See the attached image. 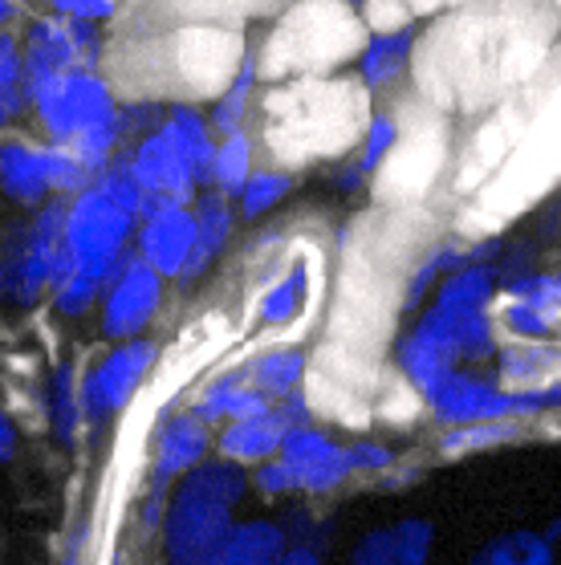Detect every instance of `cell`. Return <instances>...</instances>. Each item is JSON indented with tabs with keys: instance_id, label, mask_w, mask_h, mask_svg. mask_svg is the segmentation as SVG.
Instances as JSON below:
<instances>
[{
	"instance_id": "6da1fadb",
	"label": "cell",
	"mask_w": 561,
	"mask_h": 565,
	"mask_svg": "<svg viewBox=\"0 0 561 565\" xmlns=\"http://www.w3.org/2000/svg\"><path fill=\"white\" fill-rule=\"evenodd\" d=\"M558 21L541 0H473L444 13L415 45V90L435 110H485L529 86Z\"/></svg>"
},
{
	"instance_id": "7a4b0ae2",
	"label": "cell",
	"mask_w": 561,
	"mask_h": 565,
	"mask_svg": "<svg viewBox=\"0 0 561 565\" xmlns=\"http://www.w3.org/2000/svg\"><path fill=\"white\" fill-rule=\"evenodd\" d=\"M370 94L358 77H294L261 103V142L277 168L330 163L354 151L370 122Z\"/></svg>"
},
{
	"instance_id": "3957f363",
	"label": "cell",
	"mask_w": 561,
	"mask_h": 565,
	"mask_svg": "<svg viewBox=\"0 0 561 565\" xmlns=\"http://www.w3.org/2000/svg\"><path fill=\"white\" fill-rule=\"evenodd\" d=\"M367 38L370 29L350 0H294L280 9L256 50L261 77L273 86L294 77H326L338 65L358 62Z\"/></svg>"
},
{
	"instance_id": "277c9868",
	"label": "cell",
	"mask_w": 561,
	"mask_h": 565,
	"mask_svg": "<svg viewBox=\"0 0 561 565\" xmlns=\"http://www.w3.org/2000/svg\"><path fill=\"white\" fill-rule=\"evenodd\" d=\"M253 484L248 468L212 456L171 489L163 516V565H212L236 529V504Z\"/></svg>"
},
{
	"instance_id": "5b68a950",
	"label": "cell",
	"mask_w": 561,
	"mask_h": 565,
	"mask_svg": "<svg viewBox=\"0 0 561 565\" xmlns=\"http://www.w3.org/2000/svg\"><path fill=\"white\" fill-rule=\"evenodd\" d=\"M212 154H216V130L195 103H167L163 122L130 142L127 163L139 180L147 204H195V195L208 188L212 175Z\"/></svg>"
},
{
	"instance_id": "8992f818",
	"label": "cell",
	"mask_w": 561,
	"mask_h": 565,
	"mask_svg": "<svg viewBox=\"0 0 561 565\" xmlns=\"http://www.w3.org/2000/svg\"><path fill=\"white\" fill-rule=\"evenodd\" d=\"M65 204L53 195L50 204L29 212V220L0 232V301L33 309L50 297L65 257Z\"/></svg>"
},
{
	"instance_id": "52a82bcc",
	"label": "cell",
	"mask_w": 561,
	"mask_h": 565,
	"mask_svg": "<svg viewBox=\"0 0 561 565\" xmlns=\"http://www.w3.org/2000/svg\"><path fill=\"white\" fill-rule=\"evenodd\" d=\"M135 236H139V212L110 200L98 183L86 188L65 204V257L57 281L65 273H86V277L106 285V277L135 248Z\"/></svg>"
},
{
	"instance_id": "ba28073f",
	"label": "cell",
	"mask_w": 561,
	"mask_h": 565,
	"mask_svg": "<svg viewBox=\"0 0 561 565\" xmlns=\"http://www.w3.org/2000/svg\"><path fill=\"white\" fill-rule=\"evenodd\" d=\"M558 175H561V82L553 90L541 94V103L533 98L521 147L509 159V168L485 188L480 212H485L488 224H497L500 216H512L529 200H537V192L549 180H558Z\"/></svg>"
},
{
	"instance_id": "9c48e42d",
	"label": "cell",
	"mask_w": 561,
	"mask_h": 565,
	"mask_svg": "<svg viewBox=\"0 0 561 565\" xmlns=\"http://www.w3.org/2000/svg\"><path fill=\"white\" fill-rule=\"evenodd\" d=\"M167 53V86L183 94V103L216 98L229 86L241 62L248 57L241 29L224 25H183L163 45Z\"/></svg>"
},
{
	"instance_id": "30bf717a",
	"label": "cell",
	"mask_w": 561,
	"mask_h": 565,
	"mask_svg": "<svg viewBox=\"0 0 561 565\" xmlns=\"http://www.w3.org/2000/svg\"><path fill=\"white\" fill-rule=\"evenodd\" d=\"M33 98V118L45 130V142H74L77 135H86L94 127H106L118 118V98L115 82L103 74V70H77V74H65L50 86L29 94Z\"/></svg>"
},
{
	"instance_id": "8fae6325",
	"label": "cell",
	"mask_w": 561,
	"mask_h": 565,
	"mask_svg": "<svg viewBox=\"0 0 561 565\" xmlns=\"http://www.w3.org/2000/svg\"><path fill=\"white\" fill-rule=\"evenodd\" d=\"M21 53H25V82L33 94L65 74L98 70L106 57V33L103 25L70 21L57 13L29 17L25 33H21Z\"/></svg>"
},
{
	"instance_id": "7c38bea8",
	"label": "cell",
	"mask_w": 561,
	"mask_h": 565,
	"mask_svg": "<svg viewBox=\"0 0 561 565\" xmlns=\"http://www.w3.org/2000/svg\"><path fill=\"white\" fill-rule=\"evenodd\" d=\"M159 347L151 338H135V342H110L106 354L89 362L82 374V407H86L89 427H106L115 415L130 407V398L139 395V386L151 379Z\"/></svg>"
},
{
	"instance_id": "4fadbf2b",
	"label": "cell",
	"mask_w": 561,
	"mask_h": 565,
	"mask_svg": "<svg viewBox=\"0 0 561 565\" xmlns=\"http://www.w3.org/2000/svg\"><path fill=\"white\" fill-rule=\"evenodd\" d=\"M167 297V277L142 260L135 248L103 285V306H98V330L106 342H135L147 334V326L159 318Z\"/></svg>"
},
{
	"instance_id": "5bb4252c",
	"label": "cell",
	"mask_w": 561,
	"mask_h": 565,
	"mask_svg": "<svg viewBox=\"0 0 561 565\" xmlns=\"http://www.w3.org/2000/svg\"><path fill=\"white\" fill-rule=\"evenodd\" d=\"M321 289V265L314 248H294L280 257V269L261 285L253 301V326L268 338H285L309 318Z\"/></svg>"
},
{
	"instance_id": "9a60e30c",
	"label": "cell",
	"mask_w": 561,
	"mask_h": 565,
	"mask_svg": "<svg viewBox=\"0 0 561 565\" xmlns=\"http://www.w3.org/2000/svg\"><path fill=\"white\" fill-rule=\"evenodd\" d=\"M497 321L512 342H553L561 334V269L509 277L500 285Z\"/></svg>"
},
{
	"instance_id": "2e32d148",
	"label": "cell",
	"mask_w": 561,
	"mask_h": 565,
	"mask_svg": "<svg viewBox=\"0 0 561 565\" xmlns=\"http://www.w3.org/2000/svg\"><path fill=\"white\" fill-rule=\"evenodd\" d=\"M440 118H423L420 127L403 122V139H399L395 154L387 159V168L374 175V192L387 195V200H420L427 188L435 183L440 168H444V135H440Z\"/></svg>"
},
{
	"instance_id": "e0dca14e",
	"label": "cell",
	"mask_w": 561,
	"mask_h": 565,
	"mask_svg": "<svg viewBox=\"0 0 561 565\" xmlns=\"http://www.w3.org/2000/svg\"><path fill=\"white\" fill-rule=\"evenodd\" d=\"M212 456H216V436H212V427L200 415L188 412V407L167 415L163 424L155 427V439H151V484H147V492L171 497V489H176L179 480L188 472H195Z\"/></svg>"
},
{
	"instance_id": "ac0fdd59",
	"label": "cell",
	"mask_w": 561,
	"mask_h": 565,
	"mask_svg": "<svg viewBox=\"0 0 561 565\" xmlns=\"http://www.w3.org/2000/svg\"><path fill=\"white\" fill-rule=\"evenodd\" d=\"M280 460L294 468L297 489L309 492V497H326V492H338L354 476V463H350V448L338 444L330 431H321L318 424H297L289 436H285V448H280Z\"/></svg>"
},
{
	"instance_id": "d6986e66",
	"label": "cell",
	"mask_w": 561,
	"mask_h": 565,
	"mask_svg": "<svg viewBox=\"0 0 561 565\" xmlns=\"http://www.w3.org/2000/svg\"><path fill=\"white\" fill-rule=\"evenodd\" d=\"M135 253L151 260L167 281H183L195 253V207L192 204H155L139 216Z\"/></svg>"
},
{
	"instance_id": "ffe728a7",
	"label": "cell",
	"mask_w": 561,
	"mask_h": 565,
	"mask_svg": "<svg viewBox=\"0 0 561 565\" xmlns=\"http://www.w3.org/2000/svg\"><path fill=\"white\" fill-rule=\"evenodd\" d=\"M294 419L280 412L277 403L265 407L256 415H244V419H232L216 431V456L229 463H241V468H261L265 460L280 456L285 448V436L294 431Z\"/></svg>"
},
{
	"instance_id": "44dd1931",
	"label": "cell",
	"mask_w": 561,
	"mask_h": 565,
	"mask_svg": "<svg viewBox=\"0 0 561 565\" xmlns=\"http://www.w3.org/2000/svg\"><path fill=\"white\" fill-rule=\"evenodd\" d=\"M0 195L13 207L38 212L53 200L50 163H45V142L9 135L0 139Z\"/></svg>"
},
{
	"instance_id": "7402d4cb",
	"label": "cell",
	"mask_w": 561,
	"mask_h": 565,
	"mask_svg": "<svg viewBox=\"0 0 561 565\" xmlns=\"http://www.w3.org/2000/svg\"><path fill=\"white\" fill-rule=\"evenodd\" d=\"M273 407L261 391H253V383L244 379L241 362L236 366H224V371L208 374L204 383L195 386L192 398H188V412H195L208 427H224L232 419H244V415H256Z\"/></svg>"
},
{
	"instance_id": "603a6c76",
	"label": "cell",
	"mask_w": 561,
	"mask_h": 565,
	"mask_svg": "<svg viewBox=\"0 0 561 565\" xmlns=\"http://www.w3.org/2000/svg\"><path fill=\"white\" fill-rule=\"evenodd\" d=\"M241 371H244V379L253 383V391H261L268 403H285L289 395L306 391L309 359L297 342H289V338H273V342L256 347L253 354L241 362Z\"/></svg>"
},
{
	"instance_id": "cb8c5ba5",
	"label": "cell",
	"mask_w": 561,
	"mask_h": 565,
	"mask_svg": "<svg viewBox=\"0 0 561 565\" xmlns=\"http://www.w3.org/2000/svg\"><path fill=\"white\" fill-rule=\"evenodd\" d=\"M415 45H420V33L411 25L395 29V33H370L354 62V77L367 86L370 98L395 90L403 77H411V70H415Z\"/></svg>"
},
{
	"instance_id": "d4e9b609",
	"label": "cell",
	"mask_w": 561,
	"mask_h": 565,
	"mask_svg": "<svg viewBox=\"0 0 561 565\" xmlns=\"http://www.w3.org/2000/svg\"><path fill=\"white\" fill-rule=\"evenodd\" d=\"M192 207H195V253L179 285L200 281V277L220 260V253L229 248L232 232H236V200H229V195L204 188V192L195 195Z\"/></svg>"
},
{
	"instance_id": "484cf974",
	"label": "cell",
	"mask_w": 561,
	"mask_h": 565,
	"mask_svg": "<svg viewBox=\"0 0 561 565\" xmlns=\"http://www.w3.org/2000/svg\"><path fill=\"white\" fill-rule=\"evenodd\" d=\"M399 139H403V118H399L395 110H374L367 130H362V139H358L354 154L342 163L338 183H342L346 192H358V188L374 183V175H379V171L387 168V159L395 154Z\"/></svg>"
},
{
	"instance_id": "4316f807",
	"label": "cell",
	"mask_w": 561,
	"mask_h": 565,
	"mask_svg": "<svg viewBox=\"0 0 561 565\" xmlns=\"http://www.w3.org/2000/svg\"><path fill=\"white\" fill-rule=\"evenodd\" d=\"M289 533L280 521L268 516H253V521H236L232 537L224 541V550L216 553L212 565H280L289 553Z\"/></svg>"
},
{
	"instance_id": "83f0119b",
	"label": "cell",
	"mask_w": 561,
	"mask_h": 565,
	"mask_svg": "<svg viewBox=\"0 0 561 565\" xmlns=\"http://www.w3.org/2000/svg\"><path fill=\"white\" fill-rule=\"evenodd\" d=\"M497 379L512 391L558 383L561 379V342H512L497 350Z\"/></svg>"
},
{
	"instance_id": "f1b7e54d",
	"label": "cell",
	"mask_w": 561,
	"mask_h": 565,
	"mask_svg": "<svg viewBox=\"0 0 561 565\" xmlns=\"http://www.w3.org/2000/svg\"><path fill=\"white\" fill-rule=\"evenodd\" d=\"M261 82H265V77H261V62H256V53H248L241 62V70H236V77L212 98L208 122L216 130V139L248 130V115H253V106H256V86H261Z\"/></svg>"
},
{
	"instance_id": "f546056e",
	"label": "cell",
	"mask_w": 561,
	"mask_h": 565,
	"mask_svg": "<svg viewBox=\"0 0 561 565\" xmlns=\"http://www.w3.org/2000/svg\"><path fill=\"white\" fill-rule=\"evenodd\" d=\"M473 565H558V541H549L546 529H512L488 541Z\"/></svg>"
},
{
	"instance_id": "4dcf8cb0",
	"label": "cell",
	"mask_w": 561,
	"mask_h": 565,
	"mask_svg": "<svg viewBox=\"0 0 561 565\" xmlns=\"http://www.w3.org/2000/svg\"><path fill=\"white\" fill-rule=\"evenodd\" d=\"M25 110H33L25 82V53H21V38L9 29V33H0V130L21 122Z\"/></svg>"
},
{
	"instance_id": "1f68e13d",
	"label": "cell",
	"mask_w": 561,
	"mask_h": 565,
	"mask_svg": "<svg viewBox=\"0 0 561 565\" xmlns=\"http://www.w3.org/2000/svg\"><path fill=\"white\" fill-rule=\"evenodd\" d=\"M253 171H256V139L248 135V130L216 139V154H212V175H208V188H212V192L236 200Z\"/></svg>"
},
{
	"instance_id": "d6a6232c",
	"label": "cell",
	"mask_w": 561,
	"mask_h": 565,
	"mask_svg": "<svg viewBox=\"0 0 561 565\" xmlns=\"http://www.w3.org/2000/svg\"><path fill=\"white\" fill-rule=\"evenodd\" d=\"M50 424H53V436L57 444L65 448H74L77 444V431L86 424V407H82V374L62 362L50 379Z\"/></svg>"
},
{
	"instance_id": "836d02e7",
	"label": "cell",
	"mask_w": 561,
	"mask_h": 565,
	"mask_svg": "<svg viewBox=\"0 0 561 565\" xmlns=\"http://www.w3.org/2000/svg\"><path fill=\"white\" fill-rule=\"evenodd\" d=\"M289 192H294V171L277 168V163H265V168H256L253 175H248V183L241 188L236 212H241L244 220H261V216H268L273 207L285 204Z\"/></svg>"
},
{
	"instance_id": "e575fe53",
	"label": "cell",
	"mask_w": 561,
	"mask_h": 565,
	"mask_svg": "<svg viewBox=\"0 0 561 565\" xmlns=\"http://www.w3.org/2000/svg\"><path fill=\"white\" fill-rule=\"evenodd\" d=\"M188 25H224V29H241L253 13H265L273 9V0H171Z\"/></svg>"
},
{
	"instance_id": "d590c367",
	"label": "cell",
	"mask_w": 561,
	"mask_h": 565,
	"mask_svg": "<svg viewBox=\"0 0 561 565\" xmlns=\"http://www.w3.org/2000/svg\"><path fill=\"white\" fill-rule=\"evenodd\" d=\"M525 427L517 419L509 424H473V427H447L444 436H440V451L444 456H473V451H485V448H500V444H512V439H521Z\"/></svg>"
},
{
	"instance_id": "8d00e7d4",
	"label": "cell",
	"mask_w": 561,
	"mask_h": 565,
	"mask_svg": "<svg viewBox=\"0 0 561 565\" xmlns=\"http://www.w3.org/2000/svg\"><path fill=\"white\" fill-rule=\"evenodd\" d=\"M98 306H103V281H94L86 273H65L50 289V309L65 321L89 318Z\"/></svg>"
},
{
	"instance_id": "74e56055",
	"label": "cell",
	"mask_w": 561,
	"mask_h": 565,
	"mask_svg": "<svg viewBox=\"0 0 561 565\" xmlns=\"http://www.w3.org/2000/svg\"><path fill=\"white\" fill-rule=\"evenodd\" d=\"M395 545H399V565H432V550H435L432 521H423V516L395 521Z\"/></svg>"
},
{
	"instance_id": "f35d334b",
	"label": "cell",
	"mask_w": 561,
	"mask_h": 565,
	"mask_svg": "<svg viewBox=\"0 0 561 565\" xmlns=\"http://www.w3.org/2000/svg\"><path fill=\"white\" fill-rule=\"evenodd\" d=\"M346 565H399V545H395V525L370 529L354 541V550L346 557Z\"/></svg>"
},
{
	"instance_id": "ab89813d",
	"label": "cell",
	"mask_w": 561,
	"mask_h": 565,
	"mask_svg": "<svg viewBox=\"0 0 561 565\" xmlns=\"http://www.w3.org/2000/svg\"><path fill=\"white\" fill-rule=\"evenodd\" d=\"M253 484L265 492V497H289V492H301L297 489L294 468L280 460V456H273V460H265L261 468H253Z\"/></svg>"
},
{
	"instance_id": "60d3db41",
	"label": "cell",
	"mask_w": 561,
	"mask_h": 565,
	"mask_svg": "<svg viewBox=\"0 0 561 565\" xmlns=\"http://www.w3.org/2000/svg\"><path fill=\"white\" fill-rule=\"evenodd\" d=\"M50 9L70 21H89V25H106L118 13V0H50Z\"/></svg>"
},
{
	"instance_id": "b9f144b4",
	"label": "cell",
	"mask_w": 561,
	"mask_h": 565,
	"mask_svg": "<svg viewBox=\"0 0 561 565\" xmlns=\"http://www.w3.org/2000/svg\"><path fill=\"white\" fill-rule=\"evenodd\" d=\"M346 448H350L354 472H387V468L395 463V451L383 448L379 439H354V444H346Z\"/></svg>"
},
{
	"instance_id": "7bdbcfd3",
	"label": "cell",
	"mask_w": 561,
	"mask_h": 565,
	"mask_svg": "<svg viewBox=\"0 0 561 565\" xmlns=\"http://www.w3.org/2000/svg\"><path fill=\"white\" fill-rule=\"evenodd\" d=\"M17 448H21V431H17L13 415L0 407V468L17 460Z\"/></svg>"
},
{
	"instance_id": "ee69618b",
	"label": "cell",
	"mask_w": 561,
	"mask_h": 565,
	"mask_svg": "<svg viewBox=\"0 0 561 565\" xmlns=\"http://www.w3.org/2000/svg\"><path fill=\"white\" fill-rule=\"evenodd\" d=\"M86 545H89V525L82 521V525L74 529V537H70V545H65L62 562L57 565H82L86 562Z\"/></svg>"
},
{
	"instance_id": "f6af8a7d",
	"label": "cell",
	"mask_w": 561,
	"mask_h": 565,
	"mask_svg": "<svg viewBox=\"0 0 561 565\" xmlns=\"http://www.w3.org/2000/svg\"><path fill=\"white\" fill-rule=\"evenodd\" d=\"M411 9V17L415 13H456V9H464V4H473V0H403Z\"/></svg>"
},
{
	"instance_id": "bcb514c9",
	"label": "cell",
	"mask_w": 561,
	"mask_h": 565,
	"mask_svg": "<svg viewBox=\"0 0 561 565\" xmlns=\"http://www.w3.org/2000/svg\"><path fill=\"white\" fill-rule=\"evenodd\" d=\"M280 565H321V553L314 550V545H306V541H294Z\"/></svg>"
},
{
	"instance_id": "7dc6e473",
	"label": "cell",
	"mask_w": 561,
	"mask_h": 565,
	"mask_svg": "<svg viewBox=\"0 0 561 565\" xmlns=\"http://www.w3.org/2000/svg\"><path fill=\"white\" fill-rule=\"evenodd\" d=\"M17 17H21V4L17 0H0V33H9L17 25Z\"/></svg>"
},
{
	"instance_id": "c3c4849f",
	"label": "cell",
	"mask_w": 561,
	"mask_h": 565,
	"mask_svg": "<svg viewBox=\"0 0 561 565\" xmlns=\"http://www.w3.org/2000/svg\"><path fill=\"white\" fill-rule=\"evenodd\" d=\"M546 537H549V541H561V516H558V521H553V525L546 529Z\"/></svg>"
},
{
	"instance_id": "681fc988",
	"label": "cell",
	"mask_w": 561,
	"mask_h": 565,
	"mask_svg": "<svg viewBox=\"0 0 561 565\" xmlns=\"http://www.w3.org/2000/svg\"><path fill=\"white\" fill-rule=\"evenodd\" d=\"M17 4H25V0H17Z\"/></svg>"
}]
</instances>
